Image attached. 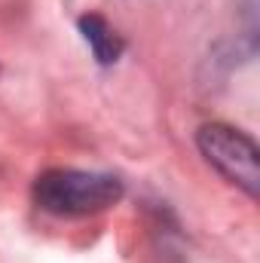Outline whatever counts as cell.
<instances>
[{
    "mask_svg": "<svg viewBox=\"0 0 260 263\" xmlns=\"http://www.w3.org/2000/svg\"><path fill=\"white\" fill-rule=\"evenodd\" d=\"M123 199V181L107 172L49 168L34 181V202L55 217H89Z\"/></svg>",
    "mask_w": 260,
    "mask_h": 263,
    "instance_id": "1",
    "label": "cell"
},
{
    "mask_svg": "<svg viewBox=\"0 0 260 263\" xmlns=\"http://www.w3.org/2000/svg\"><path fill=\"white\" fill-rule=\"evenodd\" d=\"M196 147L217 175H224L230 184H236L245 196L257 199L260 153L254 138H248L242 129H233L227 123H208L196 132Z\"/></svg>",
    "mask_w": 260,
    "mask_h": 263,
    "instance_id": "2",
    "label": "cell"
},
{
    "mask_svg": "<svg viewBox=\"0 0 260 263\" xmlns=\"http://www.w3.org/2000/svg\"><path fill=\"white\" fill-rule=\"evenodd\" d=\"M77 28H80L83 40L89 43L95 62H98L101 67L120 62V55H123V49H126V40H123V34H120L104 15H98V12H86V15H80Z\"/></svg>",
    "mask_w": 260,
    "mask_h": 263,
    "instance_id": "3",
    "label": "cell"
}]
</instances>
